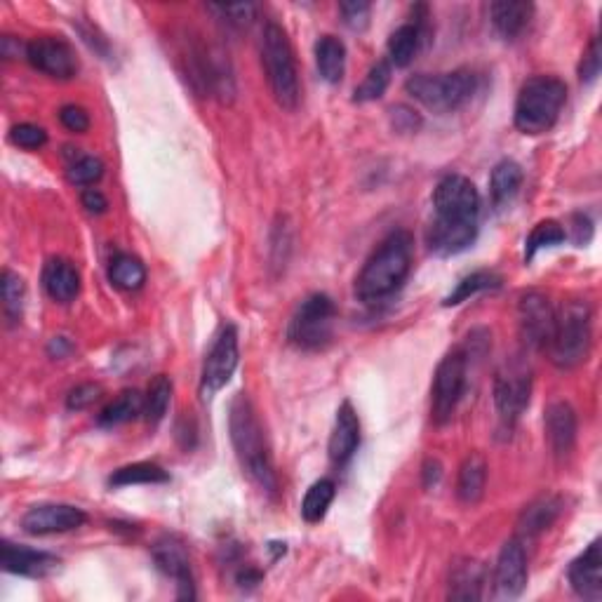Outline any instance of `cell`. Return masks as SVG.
Returning a JSON list of instances; mask_svg holds the SVG:
<instances>
[{
	"label": "cell",
	"instance_id": "1",
	"mask_svg": "<svg viewBox=\"0 0 602 602\" xmlns=\"http://www.w3.org/2000/svg\"><path fill=\"white\" fill-rule=\"evenodd\" d=\"M436 219L426 231V243L438 257H452L473 245L478 236L480 193L471 179L447 175L433 191Z\"/></svg>",
	"mask_w": 602,
	"mask_h": 602
},
{
	"label": "cell",
	"instance_id": "2",
	"mask_svg": "<svg viewBox=\"0 0 602 602\" xmlns=\"http://www.w3.org/2000/svg\"><path fill=\"white\" fill-rule=\"evenodd\" d=\"M231 428V443L236 447L240 466L245 468L247 476L262 487L264 492H278V476L273 468L271 450L266 443V433L262 421L257 417L252 400L245 393H238L231 403L229 414Z\"/></svg>",
	"mask_w": 602,
	"mask_h": 602
},
{
	"label": "cell",
	"instance_id": "3",
	"mask_svg": "<svg viewBox=\"0 0 602 602\" xmlns=\"http://www.w3.org/2000/svg\"><path fill=\"white\" fill-rule=\"evenodd\" d=\"M412 269V236L407 231H393L381 240L370 254L356 278V297L365 304L391 297L400 290Z\"/></svg>",
	"mask_w": 602,
	"mask_h": 602
},
{
	"label": "cell",
	"instance_id": "4",
	"mask_svg": "<svg viewBox=\"0 0 602 602\" xmlns=\"http://www.w3.org/2000/svg\"><path fill=\"white\" fill-rule=\"evenodd\" d=\"M593 344V311L588 301H565L553 316L551 337L546 351L551 363L560 370H572L586 363Z\"/></svg>",
	"mask_w": 602,
	"mask_h": 602
},
{
	"label": "cell",
	"instance_id": "5",
	"mask_svg": "<svg viewBox=\"0 0 602 602\" xmlns=\"http://www.w3.org/2000/svg\"><path fill=\"white\" fill-rule=\"evenodd\" d=\"M567 99V85L555 76H534L518 92L515 102V127L523 135L537 137L558 123Z\"/></svg>",
	"mask_w": 602,
	"mask_h": 602
},
{
	"label": "cell",
	"instance_id": "6",
	"mask_svg": "<svg viewBox=\"0 0 602 602\" xmlns=\"http://www.w3.org/2000/svg\"><path fill=\"white\" fill-rule=\"evenodd\" d=\"M262 64L269 78L271 92L276 102L287 111H294L299 104V71L290 38L283 26L269 22L262 33Z\"/></svg>",
	"mask_w": 602,
	"mask_h": 602
},
{
	"label": "cell",
	"instance_id": "7",
	"mask_svg": "<svg viewBox=\"0 0 602 602\" xmlns=\"http://www.w3.org/2000/svg\"><path fill=\"white\" fill-rule=\"evenodd\" d=\"M410 97L424 104L426 109L438 113L459 111L461 106L471 102L478 90V76L468 69H457L450 73H417L405 83Z\"/></svg>",
	"mask_w": 602,
	"mask_h": 602
},
{
	"label": "cell",
	"instance_id": "8",
	"mask_svg": "<svg viewBox=\"0 0 602 602\" xmlns=\"http://www.w3.org/2000/svg\"><path fill=\"white\" fill-rule=\"evenodd\" d=\"M337 306L327 294H309L294 311L287 339L301 351H318L330 344Z\"/></svg>",
	"mask_w": 602,
	"mask_h": 602
},
{
	"label": "cell",
	"instance_id": "9",
	"mask_svg": "<svg viewBox=\"0 0 602 602\" xmlns=\"http://www.w3.org/2000/svg\"><path fill=\"white\" fill-rule=\"evenodd\" d=\"M532 398V370L523 358H511L494 377V405L508 431L518 424Z\"/></svg>",
	"mask_w": 602,
	"mask_h": 602
},
{
	"label": "cell",
	"instance_id": "10",
	"mask_svg": "<svg viewBox=\"0 0 602 602\" xmlns=\"http://www.w3.org/2000/svg\"><path fill=\"white\" fill-rule=\"evenodd\" d=\"M466 370L468 358L464 351H452L440 360L431 389V414L436 424H447L457 412L466 391Z\"/></svg>",
	"mask_w": 602,
	"mask_h": 602
},
{
	"label": "cell",
	"instance_id": "11",
	"mask_svg": "<svg viewBox=\"0 0 602 602\" xmlns=\"http://www.w3.org/2000/svg\"><path fill=\"white\" fill-rule=\"evenodd\" d=\"M238 330L236 325H224L219 330L217 339H214L210 353H207L203 374H200V396L205 400L214 398V393H219L229 384L233 372L238 367Z\"/></svg>",
	"mask_w": 602,
	"mask_h": 602
},
{
	"label": "cell",
	"instance_id": "12",
	"mask_svg": "<svg viewBox=\"0 0 602 602\" xmlns=\"http://www.w3.org/2000/svg\"><path fill=\"white\" fill-rule=\"evenodd\" d=\"M26 62L55 80H71L78 73V59L71 45L62 38H33L26 45Z\"/></svg>",
	"mask_w": 602,
	"mask_h": 602
},
{
	"label": "cell",
	"instance_id": "13",
	"mask_svg": "<svg viewBox=\"0 0 602 602\" xmlns=\"http://www.w3.org/2000/svg\"><path fill=\"white\" fill-rule=\"evenodd\" d=\"M88 523L83 508L71 504H38L31 506L22 518V530L31 537L73 532Z\"/></svg>",
	"mask_w": 602,
	"mask_h": 602
},
{
	"label": "cell",
	"instance_id": "14",
	"mask_svg": "<svg viewBox=\"0 0 602 602\" xmlns=\"http://www.w3.org/2000/svg\"><path fill=\"white\" fill-rule=\"evenodd\" d=\"M151 553H153V560H156L158 570L177 584L179 598L182 600L196 598V579H193L189 553H186L182 541L175 537H163L156 541V546H153Z\"/></svg>",
	"mask_w": 602,
	"mask_h": 602
},
{
	"label": "cell",
	"instance_id": "15",
	"mask_svg": "<svg viewBox=\"0 0 602 602\" xmlns=\"http://www.w3.org/2000/svg\"><path fill=\"white\" fill-rule=\"evenodd\" d=\"M527 586V553L520 539L506 541L499 551L497 567H494V591L499 598L513 600Z\"/></svg>",
	"mask_w": 602,
	"mask_h": 602
},
{
	"label": "cell",
	"instance_id": "16",
	"mask_svg": "<svg viewBox=\"0 0 602 602\" xmlns=\"http://www.w3.org/2000/svg\"><path fill=\"white\" fill-rule=\"evenodd\" d=\"M520 334L530 349L546 351L548 337H551L553 316L555 311L548 304V299L539 292H530L520 299Z\"/></svg>",
	"mask_w": 602,
	"mask_h": 602
},
{
	"label": "cell",
	"instance_id": "17",
	"mask_svg": "<svg viewBox=\"0 0 602 602\" xmlns=\"http://www.w3.org/2000/svg\"><path fill=\"white\" fill-rule=\"evenodd\" d=\"M572 591L584 600H600L602 598V544L595 539L577 560H572L567 570Z\"/></svg>",
	"mask_w": 602,
	"mask_h": 602
},
{
	"label": "cell",
	"instance_id": "18",
	"mask_svg": "<svg viewBox=\"0 0 602 602\" xmlns=\"http://www.w3.org/2000/svg\"><path fill=\"white\" fill-rule=\"evenodd\" d=\"M0 565H3L5 572L19 574V577H45V574L55 570L59 560L50 553L3 541V546H0Z\"/></svg>",
	"mask_w": 602,
	"mask_h": 602
},
{
	"label": "cell",
	"instance_id": "19",
	"mask_svg": "<svg viewBox=\"0 0 602 602\" xmlns=\"http://www.w3.org/2000/svg\"><path fill=\"white\" fill-rule=\"evenodd\" d=\"M546 436L555 457L558 459L570 457L574 450V443H577V412L572 410L570 403L558 400V403L548 405Z\"/></svg>",
	"mask_w": 602,
	"mask_h": 602
},
{
	"label": "cell",
	"instance_id": "20",
	"mask_svg": "<svg viewBox=\"0 0 602 602\" xmlns=\"http://www.w3.org/2000/svg\"><path fill=\"white\" fill-rule=\"evenodd\" d=\"M360 445V421L358 414L353 410V405L346 403L339 405L337 419H334V431L330 436V459L337 466L349 464L353 454L358 452Z\"/></svg>",
	"mask_w": 602,
	"mask_h": 602
},
{
	"label": "cell",
	"instance_id": "21",
	"mask_svg": "<svg viewBox=\"0 0 602 602\" xmlns=\"http://www.w3.org/2000/svg\"><path fill=\"white\" fill-rule=\"evenodd\" d=\"M563 513V501L555 494H544V497L534 499L530 506H525V511L518 518V539H534L541 532H546L558 515Z\"/></svg>",
	"mask_w": 602,
	"mask_h": 602
},
{
	"label": "cell",
	"instance_id": "22",
	"mask_svg": "<svg viewBox=\"0 0 602 602\" xmlns=\"http://www.w3.org/2000/svg\"><path fill=\"white\" fill-rule=\"evenodd\" d=\"M487 10H490V22L494 31L506 40L518 38L530 26V19L534 15V5L525 3V0H499V3H492Z\"/></svg>",
	"mask_w": 602,
	"mask_h": 602
},
{
	"label": "cell",
	"instance_id": "23",
	"mask_svg": "<svg viewBox=\"0 0 602 602\" xmlns=\"http://www.w3.org/2000/svg\"><path fill=\"white\" fill-rule=\"evenodd\" d=\"M43 287L50 299L69 304L80 292V273L66 259H50L43 269Z\"/></svg>",
	"mask_w": 602,
	"mask_h": 602
},
{
	"label": "cell",
	"instance_id": "24",
	"mask_svg": "<svg viewBox=\"0 0 602 602\" xmlns=\"http://www.w3.org/2000/svg\"><path fill=\"white\" fill-rule=\"evenodd\" d=\"M485 567L478 560L464 558L454 565L450 577V598L452 600H480L483 598Z\"/></svg>",
	"mask_w": 602,
	"mask_h": 602
},
{
	"label": "cell",
	"instance_id": "25",
	"mask_svg": "<svg viewBox=\"0 0 602 602\" xmlns=\"http://www.w3.org/2000/svg\"><path fill=\"white\" fill-rule=\"evenodd\" d=\"M487 483V461L480 454H468L459 468L457 497L461 504L473 506L483 499Z\"/></svg>",
	"mask_w": 602,
	"mask_h": 602
},
{
	"label": "cell",
	"instance_id": "26",
	"mask_svg": "<svg viewBox=\"0 0 602 602\" xmlns=\"http://www.w3.org/2000/svg\"><path fill=\"white\" fill-rule=\"evenodd\" d=\"M316 66L320 78L339 83L346 71V45L337 36H323L316 43Z\"/></svg>",
	"mask_w": 602,
	"mask_h": 602
},
{
	"label": "cell",
	"instance_id": "27",
	"mask_svg": "<svg viewBox=\"0 0 602 602\" xmlns=\"http://www.w3.org/2000/svg\"><path fill=\"white\" fill-rule=\"evenodd\" d=\"M520 184H523V167L515 163V160H501V163L494 165L490 177L492 203L497 207L511 203L520 189Z\"/></svg>",
	"mask_w": 602,
	"mask_h": 602
},
{
	"label": "cell",
	"instance_id": "28",
	"mask_svg": "<svg viewBox=\"0 0 602 602\" xmlns=\"http://www.w3.org/2000/svg\"><path fill=\"white\" fill-rule=\"evenodd\" d=\"M139 414H144V396L139 391H123L116 400H111L109 405L99 412V426L113 428L127 421L137 419Z\"/></svg>",
	"mask_w": 602,
	"mask_h": 602
},
{
	"label": "cell",
	"instance_id": "29",
	"mask_svg": "<svg viewBox=\"0 0 602 602\" xmlns=\"http://www.w3.org/2000/svg\"><path fill=\"white\" fill-rule=\"evenodd\" d=\"M167 480H170V476H167V471H163L158 464H151V461H137V464L118 468V471L109 478V485L111 487L158 485V483H167Z\"/></svg>",
	"mask_w": 602,
	"mask_h": 602
},
{
	"label": "cell",
	"instance_id": "30",
	"mask_svg": "<svg viewBox=\"0 0 602 602\" xmlns=\"http://www.w3.org/2000/svg\"><path fill=\"white\" fill-rule=\"evenodd\" d=\"M421 45V31L414 24H403L389 38V64L405 69L412 64Z\"/></svg>",
	"mask_w": 602,
	"mask_h": 602
},
{
	"label": "cell",
	"instance_id": "31",
	"mask_svg": "<svg viewBox=\"0 0 602 602\" xmlns=\"http://www.w3.org/2000/svg\"><path fill=\"white\" fill-rule=\"evenodd\" d=\"M109 280L118 290L135 292L146 283V269L132 254H118L109 266Z\"/></svg>",
	"mask_w": 602,
	"mask_h": 602
},
{
	"label": "cell",
	"instance_id": "32",
	"mask_svg": "<svg viewBox=\"0 0 602 602\" xmlns=\"http://www.w3.org/2000/svg\"><path fill=\"white\" fill-rule=\"evenodd\" d=\"M334 494H337V485L330 478H320L318 483H313L301 501V518L306 523H320L327 515V508L332 506Z\"/></svg>",
	"mask_w": 602,
	"mask_h": 602
},
{
	"label": "cell",
	"instance_id": "33",
	"mask_svg": "<svg viewBox=\"0 0 602 602\" xmlns=\"http://www.w3.org/2000/svg\"><path fill=\"white\" fill-rule=\"evenodd\" d=\"M499 285H501V278L497 276V273H492V271H476V273H471V276L461 278L459 283H457V287H454V292L447 294L443 304L445 306H459V304H464V301H468L471 297H476V294H480V292L497 290Z\"/></svg>",
	"mask_w": 602,
	"mask_h": 602
},
{
	"label": "cell",
	"instance_id": "34",
	"mask_svg": "<svg viewBox=\"0 0 602 602\" xmlns=\"http://www.w3.org/2000/svg\"><path fill=\"white\" fill-rule=\"evenodd\" d=\"M172 400V381L165 377V374H158L156 379L149 384V391L144 396V419L149 424H160L165 419L167 407H170Z\"/></svg>",
	"mask_w": 602,
	"mask_h": 602
},
{
	"label": "cell",
	"instance_id": "35",
	"mask_svg": "<svg viewBox=\"0 0 602 602\" xmlns=\"http://www.w3.org/2000/svg\"><path fill=\"white\" fill-rule=\"evenodd\" d=\"M565 240H567V231L563 229V224H558L555 219L539 222L525 240V262H532V259L537 257L539 250H546V247H558V245H563Z\"/></svg>",
	"mask_w": 602,
	"mask_h": 602
},
{
	"label": "cell",
	"instance_id": "36",
	"mask_svg": "<svg viewBox=\"0 0 602 602\" xmlns=\"http://www.w3.org/2000/svg\"><path fill=\"white\" fill-rule=\"evenodd\" d=\"M389 83H391V64L386 62V59H379L377 64H372V69L367 71L365 80L356 88L353 102H358V104L377 102V99L384 97Z\"/></svg>",
	"mask_w": 602,
	"mask_h": 602
},
{
	"label": "cell",
	"instance_id": "37",
	"mask_svg": "<svg viewBox=\"0 0 602 602\" xmlns=\"http://www.w3.org/2000/svg\"><path fill=\"white\" fill-rule=\"evenodd\" d=\"M0 294H3V306L5 313H8L10 320H17L22 316V306H24V280L12 271H3L0 276Z\"/></svg>",
	"mask_w": 602,
	"mask_h": 602
},
{
	"label": "cell",
	"instance_id": "38",
	"mask_svg": "<svg viewBox=\"0 0 602 602\" xmlns=\"http://www.w3.org/2000/svg\"><path fill=\"white\" fill-rule=\"evenodd\" d=\"M104 177V163L97 156H80L69 165V182L76 186H92Z\"/></svg>",
	"mask_w": 602,
	"mask_h": 602
},
{
	"label": "cell",
	"instance_id": "39",
	"mask_svg": "<svg viewBox=\"0 0 602 602\" xmlns=\"http://www.w3.org/2000/svg\"><path fill=\"white\" fill-rule=\"evenodd\" d=\"M210 12L219 15L222 22H226L233 29H245L254 22L257 15V5L252 3H231V5H210Z\"/></svg>",
	"mask_w": 602,
	"mask_h": 602
},
{
	"label": "cell",
	"instance_id": "40",
	"mask_svg": "<svg viewBox=\"0 0 602 602\" xmlns=\"http://www.w3.org/2000/svg\"><path fill=\"white\" fill-rule=\"evenodd\" d=\"M10 142L19 146V149L38 151L48 144V132H45L40 125L22 123V125H15L10 130Z\"/></svg>",
	"mask_w": 602,
	"mask_h": 602
},
{
	"label": "cell",
	"instance_id": "41",
	"mask_svg": "<svg viewBox=\"0 0 602 602\" xmlns=\"http://www.w3.org/2000/svg\"><path fill=\"white\" fill-rule=\"evenodd\" d=\"M339 12L349 29L363 31L367 29V24H370L372 5L365 3V0H346V3H339Z\"/></svg>",
	"mask_w": 602,
	"mask_h": 602
},
{
	"label": "cell",
	"instance_id": "42",
	"mask_svg": "<svg viewBox=\"0 0 602 602\" xmlns=\"http://www.w3.org/2000/svg\"><path fill=\"white\" fill-rule=\"evenodd\" d=\"M600 66H602L600 40L593 38L591 43H588V48H586L584 57H581V64H579L581 83H593V80L600 76Z\"/></svg>",
	"mask_w": 602,
	"mask_h": 602
},
{
	"label": "cell",
	"instance_id": "43",
	"mask_svg": "<svg viewBox=\"0 0 602 602\" xmlns=\"http://www.w3.org/2000/svg\"><path fill=\"white\" fill-rule=\"evenodd\" d=\"M59 120H62V125L66 127V130L76 132V135H83V132L90 130V116L83 106H76V104L62 106V111H59Z\"/></svg>",
	"mask_w": 602,
	"mask_h": 602
},
{
	"label": "cell",
	"instance_id": "44",
	"mask_svg": "<svg viewBox=\"0 0 602 602\" xmlns=\"http://www.w3.org/2000/svg\"><path fill=\"white\" fill-rule=\"evenodd\" d=\"M99 396H102V386L83 384L69 393L66 405H69V410H85V407H90Z\"/></svg>",
	"mask_w": 602,
	"mask_h": 602
},
{
	"label": "cell",
	"instance_id": "45",
	"mask_svg": "<svg viewBox=\"0 0 602 602\" xmlns=\"http://www.w3.org/2000/svg\"><path fill=\"white\" fill-rule=\"evenodd\" d=\"M391 118H393V125H396V130H403V132L417 130L421 123L417 111L407 109V106H396V109L391 111Z\"/></svg>",
	"mask_w": 602,
	"mask_h": 602
},
{
	"label": "cell",
	"instance_id": "46",
	"mask_svg": "<svg viewBox=\"0 0 602 602\" xmlns=\"http://www.w3.org/2000/svg\"><path fill=\"white\" fill-rule=\"evenodd\" d=\"M80 200H83V207L90 214H104L109 210V200H106V196L99 189H85Z\"/></svg>",
	"mask_w": 602,
	"mask_h": 602
},
{
	"label": "cell",
	"instance_id": "47",
	"mask_svg": "<svg viewBox=\"0 0 602 602\" xmlns=\"http://www.w3.org/2000/svg\"><path fill=\"white\" fill-rule=\"evenodd\" d=\"M593 236V224L591 219L584 217V214H574V243L577 245H586Z\"/></svg>",
	"mask_w": 602,
	"mask_h": 602
},
{
	"label": "cell",
	"instance_id": "48",
	"mask_svg": "<svg viewBox=\"0 0 602 602\" xmlns=\"http://www.w3.org/2000/svg\"><path fill=\"white\" fill-rule=\"evenodd\" d=\"M440 476H443V468H440V461L428 459L426 464H424V485L426 487H433L440 480Z\"/></svg>",
	"mask_w": 602,
	"mask_h": 602
},
{
	"label": "cell",
	"instance_id": "49",
	"mask_svg": "<svg viewBox=\"0 0 602 602\" xmlns=\"http://www.w3.org/2000/svg\"><path fill=\"white\" fill-rule=\"evenodd\" d=\"M50 351L52 353H57V358H62L64 356V351H69V346H66V339L64 337H59V339H55L50 344Z\"/></svg>",
	"mask_w": 602,
	"mask_h": 602
}]
</instances>
